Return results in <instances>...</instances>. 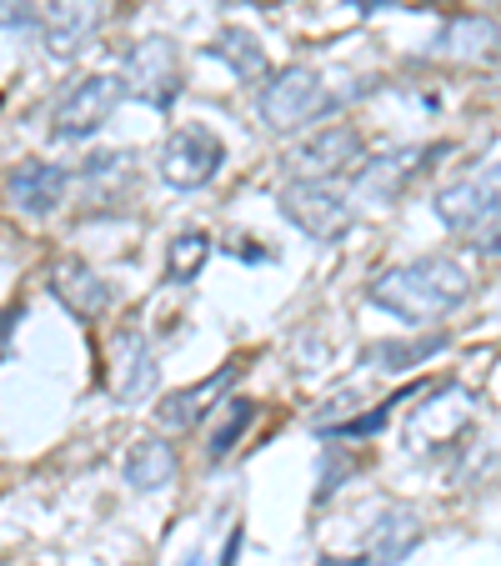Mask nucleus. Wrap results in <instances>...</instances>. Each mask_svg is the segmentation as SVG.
<instances>
[{"label":"nucleus","instance_id":"7ed1b4c3","mask_svg":"<svg viewBox=\"0 0 501 566\" xmlns=\"http://www.w3.org/2000/svg\"><path fill=\"white\" fill-rule=\"evenodd\" d=\"M336 106H342V96H331L326 81H321V71H311V65L271 71L267 86H261V96H257L261 126L276 130V136H291V130H301V126H316V120L331 116Z\"/></svg>","mask_w":501,"mask_h":566},{"label":"nucleus","instance_id":"f257e3e1","mask_svg":"<svg viewBox=\"0 0 501 566\" xmlns=\"http://www.w3.org/2000/svg\"><path fill=\"white\" fill-rule=\"evenodd\" d=\"M467 296L471 276L451 256H416L406 266L382 271L372 286V306H382L386 316L406 321V326H427V321L451 316L457 306H467Z\"/></svg>","mask_w":501,"mask_h":566},{"label":"nucleus","instance_id":"ddd939ff","mask_svg":"<svg viewBox=\"0 0 501 566\" xmlns=\"http://www.w3.org/2000/svg\"><path fill=\"white\" fill-rule=\"evenodd\" d=\"M421 536H427V526H421V516L411 512V506L392 502L382 506V512L372 516V532H366V562L372 566H401L406 556L421 546Z\"/></svg>","mask_w":501,"mask_h":566},{"label":"nucleus","instance_id":"cd10ccee","mask_svg":"<svg viewBox=\"0 0 501 566\" xmlns=\"http://www.w3.org/2000/svg\"><path fill=\"white\" fill-rule=\"evenodd\" d=\"M356 11H376V6H382V0H352Z\"/></svg>","mask_w":501,"mask_h":566},{"label":"nucleus","instance_id":"5701e85b","mask_svg":"<svg viewBox=\"0 0 501 566\" xmlns=\"http://www.w3.org/2000/svg\"><path fill=\"white\" fill-rule=\"evenodd\" d=\"M0 31H41V6H31V0H0Z\"/></svg>","mask_w":501,"mask_h":566},{"label":"nucleus","instance_id":"6e6552de","mask_svg":"<svg viewBox=\"0 0 501 566\" xmlns=\"http://www.w3.org/2000/svg\"><path fill=\"white\" fill-rule=\"evenodd\" d=\"M286 166L301 181H331V176H346V171H356V166H366V140H362V130H352V126H326L301 150H291Z\"/></svg>","mask_w":501,"mask_h":566},{"label":"nucleus","instance_id":"bb28decb","mask_svg":"<svg viewBox=\"0 0 501 566\" xmlns=\"http://www.w3.org/2000/svg\"><path fill=\"white\" fill-rule=\"evenodd\" d=\"M316 566H372L366 556H316Z\"/></svg>","mask_w":501,"mask_h":566},{"label":"nucleus","instance_id":"39448f33","mask_svg":"<svg viewBox=\"0 0 501 566\" xmlns=\"http://www.w3.org/2000/svg\"><path fill=\"white\" fill-rule=\"evenodd\" d=\"M276 206H281V216H286L296 231H306L311 241H342L346 231H352V206H346V196L336 191L331 181H286L281 186V196H276Z\"/></svg>","mask_w":501,"mask_h":566},{"label":"nucleus","instance_id":"f03ea898","mask_svg":"<svg viewBox=\"0 0 501 566\" xmlns=\"http://www.w3.org/2000/svg\"><path fill=\"white\" fill-rule=\"evenodd\" d=\"M437 221L447 226L457 241H467L471 251L501 256V160L487 171H471L461 181L441 186L431 201Z\"/></svg>","mask_w":501,"mask_h":566},{"label":"nucleus","instance_id":"423d86ee","mask_svg":"<svg viewBox=\"0 0 501 566\" xmlns=\"http://www.w3.org/2000/svg\"><path fill=\"white\" fill-rule=\"evenodd\" d=\"M156 166H160V181L166 186H176V191H201L226 166V146L211 126H181L166 136Z\"/></svg>","mask_w":501,"mask_h":566},{"label":"nucleus","instance_id":"1a4fd4ad","mask_svg":"<svg viewBox=\"0 0 501 566\" xmlns=\"http://www.w3.org/2000/svg\"><path fill=\"white\" fill-rule=\"evenodd\" d=\"M441 146H401V150H382L356 171V196L372 206H386L427 171V160H437Z\"/></svg>","mask_w":501,"mask_h":566},{"label":"nucleus","instance_id":"9b49d317","mask_svg":"<svg viewBox=\"0 0 501 566\" xmlns=\"http://www.w3.org/2000/svg\"><path fill=\"white\" fill-rule=\"evenodd\" d=\"M156 376H160V366L146 336L131 332V326L111 336V391L121 401H146L156 391Z\"/></svg>","mask_w":501,"mask_h":566},{"label":"nucleus","instance_id":"4468645a","mask_svg":"<svg viewBox=\"0 0 501 566\" xmlns=\"http://www.w3.org/2000/svg\"><path fill=\"white\" fill-rule=\"evenodd\" d=\"M241 376V361H226V366H216L206 381H191L186 391H171V396H160V407H156V421L160 427H171V431H186V427H196V421L211 411V401L226 391V386Z\"/></svg>","mask_w":501,"mask_h":566},{"label":"nucleus","instance_id":"4be33fe9","mask_svg":"<svg viewBox=\"0 0 501 566\" xmlns=\"http://www.w3.org/2000/svg\"><path fill=\"white\" fill-rule=\"evenodd\" d=\"M356 467V457L352 451H342V447H326L321 451V476H316V496H311V502H331V492H336V486H342V476L346 471Z\"/></svg>","mask_w":501,"mask_h":566},{"label":"nucleus","instance_id":"f8f14e48","mask_svg":"<svg viewBox=\"0 0 501 566\" xmlns=\"http://www.w3.org/2000/svg\"><path fill=\"white\" fill-rule=\"evenodd\" d=\"M65 191H71V171L65 166H51V160H25L6 176V196L21 216H51L61 211Z\"/></svg>","mask_w":501,"mask_h":566},{"label":"nucleus","instance_id":"6ab92c4d","mask_svg":"<svg viewBox=\"0 0 501 566\" xmlns=\"http://www.w3.org/2000/svg\"><path fill=\"white\" fill-rule=\"evenodd\" d=\"M447 346V336H416V342H372L366 346V366H382V371H406V366H421L427 356H437Z\"/></svg>","mask_w":501,"mask_h":566},{"label":"nucleus","instance_id":"412c9836","mask_svg":"<svg viewBox=\"0 0 501 566\" xmlns=\"http://www.w3.org/2000/svg\"><path fill=\"white\" fill-rule=\"evenodd\" d=\"M257 401H226L221 407V421L211 427V437H206V457L211 461H226L236 451V441L246 437V431L257 427Z\"/></svg>","mask_w":501,"mask_h":566},{"label":"nucleus","instance_id":"0eeeda50","mask_svg":"<svg viewBox=\"0 0 501 566\" xmlns=\"http://www.w3.org/2000/svg\"><path fill=\"white\" fill-rule=\"evenodd\" d=\"M121 96H126V91H121V75H86V81H75L51 111V136L55 140L96 136V130L111 120V111H116Z\"/></svg>","mask_w":501,"mask_h":566},{"label":"nucleus","instance_id":"9d476101","mask_svg":"<svg viewBox=\"0 0 501 566\" xmlns=\"http://www.w3.org/2000/svg\"><path fill=\"white\" fill-rule=\"evenodd\" d=\"M101 31V0H45L41 6V41L55 61L81 55Z\"/></svg>","mask_w":501,"mask_h":566},{"label":"nucleus","instance_id":"a211bd4d","mask_svg":"<svg viewBox=\"0 0 501 566\" xmlns=\"http://www.w3.org/2000/svg\"><path fill=\"white\" fill-rule=\"evenodd\" d=\"M211 55H216V61H226L236 75H241V86H251V81H267V71H271L261 41L251 31H241V25H226V31L211 41Z\"/></svg>","mask_w":501,"mask_h":566},{"label":"nucleus","instance_id":"b1692460","mask_svg":"<svg viewBox=\"0 0 501 566\" xmlns=\"http://www.w3.org/2000/svg\"><path fill=\"white\" fill-rule=\"evenodd\" d=\"M241 542H246V532H241V526H231V536H226V546H221V566H236V556H241Z\"/></svg>","mask_w":501,"mask_h":566},{"label":"nucleus","instance_id":"dca6fc26","mask_svg":"<svg viewBox=\"0 0 501 566\" xmlns=\"http://www.w3.org/2000/svg\"><path fill=\"white\" fill-rule=\"evenodd\" d=\"M51 291L75 311V316H86V321H91V316H101V311L111 306V286H106V281H101L81 256L55 261V271H51Z\"/></svg>","mask_w":501,"mask_h":566},{"label":"nucleus","instance_id":"a878e982","mask_svg":"<svg viewBox=\"0 0 501 566\" xmlns=\"http://www.w3.org/2000/svg\"><path fill=\"white\" fill-rule=\"evenodd\" d=\"M251 247H257V241H241V235H231V247H226V251H231V256H246V261H271L267 251H251Z\"/></svg>","mask_w":501,"mask_h":566},{"label":"nucleus","instance_id":"c85d7f7f","mask_svg":"<svg viewBox=\"0 0 501 566\" xmlns=\"http://www.w3.org/2000/svg\"><path fill=\"white\" fill-rule=\"evenodd\" d=\"M186 566H206V562H201V552H191V556H186Z\"/></svg>","mask_w":501,"mask_h":566},{"label":"nucleus","instance_id":"393cba45","mask_svg":"<svg viewBox=\"0 0 501 566\" xmlns=\"http://www.w3.org/2000/svg\"><path fill=\"white\" fill-rule=\"evenodd\" d=\"M15 321H21V301H11V306L0 311V346L11 342V332H15Z\"/></svg>","mask_w":501,"mask_h":566},{"label":"nucleus","instance_id":"2eb2a0df","mask_svg":"<svg viewBox=\"0 0 501 566\" xmlns=\"http://www.w3.org/2000/svg\"><path fill=\"white\" fill-rule=\"evenodd\" d=\"M121 476H126V486H136V492H166V486H176V476H181V457H176V447L166 437H140L136 447L126 451V467H121Z\"/></svg>","mask_w":501,"mask_h":566},{"label":"nucleus","instance_id":"aec40b11","mask_svg":"<svg viewBox=\"0 0 501 566\" xmlns=\"http://www.w3.org/2000/svg\"><path fill=\"white\" fill-rule=\"evenodd\" d=\"M206 261H211V235L206 231H181L171 247H166V281H171V286H186V281L201 276Z\"/></svg>","mask_w":501,"mask_h":566},{"label":"nucleus","instance_id":"20e7f679","mask_svg":"<svg viewBox=\"0 0 501 566\" xmlns=\"http://www.w3.org/2000/svg\"><path fill=\"white\" fill-rule=\"evenodd\" d=\"M121 91L150 111H171L186 91L181 75V51L166 35H146V41L121 51Z\"/></svg>","mask_w":501,"mask_h":566},{"label":"nucleus","instance_id":"f3484780","mask_svg":"<svg viewBox=\"0 0 501 566\" xmlns=\"http://www.w3.org/2000/svg\"><path fill=\"white\" fill-rule=\"evenodd\" d=\"M501 45V31L497 21L487 15H451L447 31L431 41V55H447V61H481Z\"/></svg>","mask_w":501,"mask_h":566}]
</instances>
